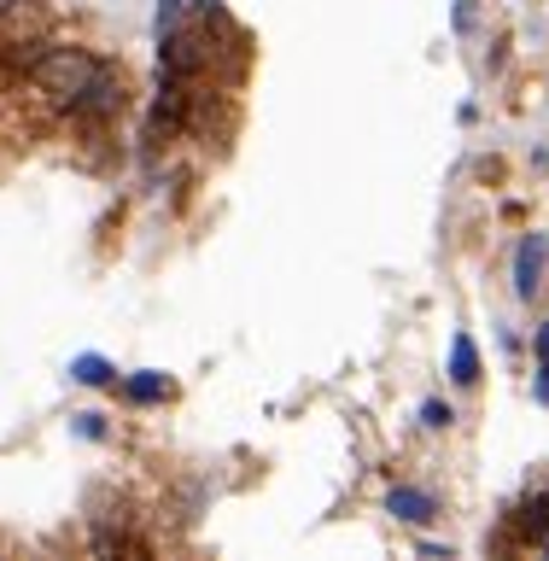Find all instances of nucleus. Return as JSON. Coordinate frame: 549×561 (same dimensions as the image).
<instances>
[{"label":"nucleus","mask_w":549,"mask_h":561,"mask_svg":"<svg viewBox=\"0 0 549 561\" xmlns=\"http://www.w3.org/2000/svg\"><path fill=\"white\" fill-rule=\"evenodd\" d=\"M100 70H105V59H100V53H88V47H42V53L24 65V77L42 88L47 100L77 105L88 88H94Z\"/></svg>","instance_id":"f257e3e1"},{"label":"nucleus","mask_w":549,"mask_h":561,"mask_svg":"<svg viewBox=\"0 0 549 561\" xmlns=\"http://www.w3.org/2000/svg\"><path fill=\"white\" fill-rule=\"evenodd\" d=\"M544 257H549V240H544V234H526V240H521V252H515V298H526V305L538 298Z\"/></svg>","instance_id":"f03ea898"},{"label":"nucleus","mask_w":549,"mask_h":561,"mask_svg":"<svg viewBox=\"0 0 549 561\" xmlns=\"http://www.w3.org/2000/svg\"><path fill=\"white\" fill-rule=\"evenodd\" d=\"M508 533H515L521 543H544L549 538V497H526L515 508V520H508Z\"/></svg>","instance_id":"7ed1b4c3"},{"label":"nucleus","mask_w":549,"mask_h":561,"mask_svg":"<svg viewBox=\"0 0 549 561\" xmlns=\"http://www.w3.org/2000/svg\"><path fill=\"white\" fill-rule=\"evenodd\" d=\"M386 515H398L410 526H427L433 520V497H427V491H415V485H398L392 497H386Z\"/></svg>","instance_id":"20e7f679"},{"label":"nucleus","mask_w":549,"mask_h":561,"mask_svg":"<svg viewBox=\"0 0 549 561\" xmlns=\"http://www.w3.org/2000/svg\"><path fill=\"white\" fill-rule=\"evenodd\" d=\"M450 380L456 386L480 380V345H473V333H456V340H450Z\"/></svg>","instance_id":"39448f33"},{"label":"nucleus","mask_w":549,"mask_h":561,"mask_svg":"<svg viewBox=\"0 0 549 561\" xmlns=\"http://www.w3.org/2000/svg\"><path fill=\"white\" fill-rule=\"evenodd\" d=\"M123 392L135 403H164L170 398V375H158V368H135L129 380H123Z\"/></svg>","instance_id":"423d86ee"},{"label":"nucleus","mask_w":549,"mask_h":561,"mask_svg":"<svg viewBox=\"0 0 549 561\" xmlns=\"http://www.w3.org/2000/svg\"><path fill=\"white\" fill-rule=\"evenodd\" d=\"M70 380L77 386H117V368L94 357V351H82V357H70Z\"/></svg>","instance_id":"0eeeda50"},{"label":"nucleus","mask_w":549,"mask_h":561,"mask_svg":"<svg viewBox=\"0 0 549 561\" xmlns=\"http://www.w3.org/2000/svg\"><path fill=\"white\" fill-rule=\"evenodd\" d=\"M450 421H456V410H450V403H438V398H427V403H421V427H427V433H445Z\"/></svg>","instance_id":"6e6552de"},{"label":"nucleus","mask_w":549,"mask_h":561,"mask_svg":"<svg viewBox=\"0 0 549 561\" xmlns=\"http://www.w3.org/2000/svg\"><path fill=\"white\" fill-rule=\"evenodd\" d=\"M70 433L77 438H105V421L94 410H82V415H70Z\"/></svg>","instance_id":"1a4fd4ad"},{"label":"nucleus","mask_w":549,"mask_h":561,"mask_svg":"<svg viewBox=\"0 0 549 561\" xmlns=\"http://www.w3.org/2000/svg\"><path fill=\"white\" fill-rule=\"evenodd\" d=\"M538 357H544V375H538V398L549 403V322H538Z\"/></svg>","instance_id":"9d476101"},{"label":"nucleus","mask_w":549,"mask_h":561,"mask_svg":"<svg viewBox=\"0 0 549 561\" xmlns=\"http://www.w3.org/2000/svg\"><path fill=\"white\" fill-rule=\"evenodd\" d=\"M544 550H549V538H544Z\"/></svg>","instance_id":"9b49d317"}]
</instances>
